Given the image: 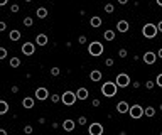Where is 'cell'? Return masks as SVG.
<instances>
[{
	"label": "cell",
	"instance_id": "1",
	"mask_svg": "<svg viewBox=\"0 0 162 135\" xmlns=\"http://www.w3.org/2000/svg\"><path fill=\"white\" fill-rule=\"evenodd\" d=\"M157 25L155 24H145L144 27H142V34H144V37H147V39H154L155 36H157Z\"/></svg>",
	"mask_w": 162,
	"mask_h": 135
},
{
	"label": "cell",
	"instance_id": "2",
	"mask_svg": "<svg viewBox=\"0 0 162 135\" xmlns=\"http://www.w3.org/2000/svg\"><path fill=\"white\" fill-rule=\"evenodd\" d=\"M117 90H118V86H117L115 83H111V81H108V83H105V84L101 86V93L107 98L115 96V95H117Z\"/></svg>",
	"mask_w": 162,
	"mask_h": 135
},
{
	"label": "cell",
	"instance_id": "3",
	"mask_svg": "<svg viewBox=\"0 0 162 135\" xmlns=\"http://www.w3.org/2000/svg\"><path fill=\"white\" fill-rule=\"evenodd\" d=\"M76 100H78V98H76V93H74V91H69V90H68V91H64V93L61 95V101H63L66 106L74 105V103H76Z\"/></svg>",
	"mask_w": 162,
	"mask_h": 135
},
{
	"label": "cell",
	"instance_id": "4",
	"mask_svg": "<svg viewBox=\"0 0 162 135\" xmlns=\"http://www.w3.org/2000/svg\"><path fill=\"white\" fill-rule=\"evenodd\" d=\"M103 51H105V47H103V44L101 42H91L90 46H88V53H90L91 56H101L103 54Z\"/></svg>",
	"mask_w": 162,
	"mask_h": 135
},
{
	"label": "cell",
	"instance_id": "5",
	"mask_svg": "<svg viewBox=\"0 0 162 135\" xmlns=\"http://www.w3.org/2000/svg\"><path fill=\"white\" fill-rule=\"evenodd\" d=\"M115 84L118 86V88H127V86H130V76L125 74V73H120L117 79H115Z\"/></svg>",
	"mask_w": 162,
	"mask_h": 135
},
{
	"label": "cell",
	"instance_id": "6",
	"mask_svg": "<svg viewBox=\"0 0 162 135\" xmlns=\"http://www.w3.org/2000/svg\"><path fill=\"white\" fill-rule=\"evenodd\" d=\"M128 113H130L132 118H140V116H144V108L140 105H132L128 108Z\"/></svg>",
	"mask_w": 162,
	"mask_h": 135
},
{
	"label": "cell",
	"instance_id": "7",
	"mask_svg": "<svg viewBox=\"0 0 162 135\" xmlns=\"http://www.w3.org/2000/svg\"><path fill=\"white\" fill-rule=\"evenodd\" d=\"M103 125L101 123H98V122H95V123H91L90 128H88V132H90V135H103Z\"/></svg>",
	"mask_w": 162,
	"mask_h": 135
},
{
	"label": "cell",
	"instance_id": "8",
	"mask_svg": "<svg viewBox=\"0 0 162 135\" xmlns=\"http://www.w3.org/2000/svg\"><path fill=\"white\" fill-rule=\"evenodd\" d=\"M22 53H24L25 56H32V54L36 53V46H34L32 42H25V44H22Z\"/></svg>",
	"mask_w": 162,
	"mask_h": 135
},
{
	"label": "cell",
	"instance_id": "9",
	"mask_svg": "<svg viewBox=\"0 0 162 135\" xmlns=\"http://www.w3.org/2000/svg\"><path fill=\"white\" fill-rule=\"evenodd\" d=\"M36 98L37 100H41V101L47 100V98H49V91H47V88H37L36 90Z\"/></svg>",
	"mask_w": 162,
	"mask_h": 135
},
{
	"label": "cell",
	"instance_id": "10",
	"mask_svg": "<svg viewBox=\"0 0 162 135\" xmlns=\"http://www.w3.org/2000/svg\"><path fill=\"white\" fill-rule=\"evenodd\" d=\"M142 59H144L145 64H154V63H155V59H157V54H155V53H152V51H147Z\"/></svg>",
	"mask_w": 162,
	"mask_h": 135
},
{
	"label": "cell",
	"instance_id": "11",
	"mask_svg": "<svg viewBox=\"0 0 162 135\" xmlns=\"http://www.w3.org/2000/svg\"><path fill=\"white\" fill-rule=\"evenodd\" d=\"M74 93H76V98H78V100H88V96H90V91H88L86 88H78Z\"/></svg>",
	"mask_w": 162,
	"mask_h": 135
},
{
	"label": "cell",
	"instance_id": "12",
	"mask_svg": "<svg viewBox=\"0 0 162 135\" xmlns=\"http://www.w3.org/2000/svg\"><path fill=\"white\" fill-rule=\"evenodd\" d=\"M117 29H118V32H128L130 24H128L127 20H118V22H117Z\"/></svg>",
	"mask_w": 162,
	"mask_h": 135
},
{
	"label": "cell",
	"instance_id": "13",
	"mask_svg": "<svg viewBox=\"0 0 162 135\" xmlns=\"http://www.w3.org/2000/svg\"><path fill=\"white\" fill-rule=\"evenodd\" d=\"M128 108H130V106H128L127 101H118V103H117V112H118V113H127Z\"/></svg>",
	"mask_w": 162,
	"mask_h": 135
},
{
	"label": "cell",
	"instance_id": "14",
	"mask_svg": "<svg viewBox=\"0 0 162 135\" xmlns=\"http://www.w3.org/2000/svg\"><path fill=\"white\" fill-rule=\"evenodd\" d=\"M63 128H64L66 132H73V130H74V122H73L71 118L64 120V122H63Z\"/></svg>",
	"mask_w": 162,
	"mask_h": 135
},
{
	"label": "cell",
	"instance_id": "15",
	"mask_svg": "<svg viewBox=\"0 0 162 135\" xmlns=\"http://www.w3.org/2000/svg\"><path fill=\"white\" fill-rule=\"evenodd\" d=\"M36 42L39 44V46H46V44L49 42V39H47L46 34H37L36 36Z\"/></svg>",
	"mask_w": 162,
	"mask_h": 135
},
{
	"label": "cell",
	"instance_id": "16",
	"mask_svg": "<svg viewBox=\"0 0 162 135\" xmlns=\"http://www.w3.org/2000/svg\"><path fill=\"white\" fill-rule=\"evenodd\" d=\"M22 106H24V108H27V110H31V108H34V100H32V98H24V100H22Z\"/></svg>",
	"mask_w": 162,
	"mask_h": 135
},
{
	"label": "cell",
	"instance_id": "17",
	"mask_svg": "<svg viewBox=\"0 0 162 135\" xmlns=\"http://www.w3.org/2000/svg\"><path fill=\"white\" fill-rule=\"evenodd\" d=\"M101 78H103L101 71H96V69H95V71H91V73H90V79H91V81H100Z\"/></svg>",
	"mask_w": 162,
	"mask_h": 135
},
{
	"label": "cell",
	"instance_id": "18",
	"mask_svg": "<svg viewBox=\"0 0 162 135\" xmlns=\"http://www.w3.org/2000/svg\"><path fill=\"white\" fill-rule=\"evenodd\" d=\"M36 15L39 17V19H46L47 17V9H44V7H39L36 10Z\"/></svg>",
	"mask_w": 162,
	"mask_h": 135
},
{
	"label": "cell",
	"instance_id": "19",
	"mask_svg": "<svg viewBox=\"0 0 162 135\" xmlns=\"http://www.w3.org/2000/svg\"><path fill=\"white\" fill-rule=\"evenodd\" d=\"M101 24H103L101 17H91V19H90V25H91V27H100Z\"/></svg>",
	"mask_w": 162,
	"mask_h": 135
},
{
	"label": "cell",
	"instance_id": "20",
	"mask_svg": "<svg viewBox=\"0 0 162 135\" xmlns=\"http://www.w3.org/2000/svg\"><path fill=\"white\" fill-rule=\"evenodd\" d=\"M5 113H9V103L0 100V115H5Z\"/></svg>",
	"mask_w": 162,
	"mask_h": 135
},
{
	"label": "cell",
	"instance_id": "21",
	"mask_svg": "<svg viewBox=\"0 0 162 135\" xmlns=\"http://www.w3.org/2000/svg\"><path fill=\"white\" fill-rule=\"evenodd\" d=\"M9 37H10V41H19V39L22 37V34H20V31H10L9 32Z\"/></svg>",
	"mask_w": 162,
	"mask_h": 135
},
{
	"label": "cell",
	"instance_id": "22",
	"mask_svg": "<svg viewBox=\"0 0 162 135\" xmlns=\"http://www.w3.org/2000/svg\"><path fill=\"white\" fill-rule=\"evenodd\" d=\"M144 115L145 116H155V108H152V106L144 108Z\"/></svg>",
	"mask_w": 162,
	"mask_h": 135
},
{
	"label": "cell",
	"instance_id": "23",
	"mask_svg": "<svg viewBox=\"0 0 162 135\" xmlns=\"http://www.w3.org/2000/svg\"><path fill=\"white\" fill-rule=\"evenodd\" d=\"M103 37L107 39V41H113V39H115V32H113V31H105V32H103Z\"/></svg>",
	"mask_w": 162,
	"mask_h": 135
},
{
	"label": "cell",
	"instance_id": "24",
	"mask_svg": "<svg viewBox=\"0 0 162 135\" xmlns=\"http://www.w3.org/2000/svg\"><path fill=\"white\" fill-rule=\"evenodd\" d=\"M9 63H10V66H12V68H19V66H20V59H19V58H12Z\"/></svg>",
	"mask_w": 162,
	"mask_h": 135
},
{
	"label": "cell",
	"instance_id": "25",
	"mask_svg": "<svg viewBox=\"0 0 162 135\" xmlns=\"http://www.w3.org/2000/svg\"><path fill=\"white\" fill-rule=\"evenodd\" d=\"M22 22H24V25H25V27H31V25L34 24L32 17H24V20H22Z\"/></svg>",
	"mask_w": 162,
	"mask_h": 135
},
{
	"label": "cell",
	"instance_id": "26",
	"mask_svg": "<svg viewBox=\"0 0 162 135\" xmlns=\"http://www.w3.org/2000/svg\"><path fill=\"white\" fill-rule=\"evenodd\" d=\"M103 9H105V12H108V14H111V12H115V7H113L111 3H107V5H105Z\"/></svg>",
	"mask_w": 162,
	"mask_h": 135
},
{
	"label": "cell",
	"instance_id": "27",
	"mask_svg": "<svg viewBox=\"0 0 162 135\" xmlns=\"http://www.w3.org/2000/svg\"><path fill=\"white\" fill-rule=\"evenodd\" d=\"M32 132H34V128H32L31 125H25V127H24V134L25 135H31Z\"/></svg>",
	"mask_w": 162,
	"mask_h": 135
},
{
	"label": "cell",
	"instance_id": "28",
	"mask_svg": "<svg viewBox=\"0 0 162 135\" xmlns=\"http://www.w3.org/2000/svg\"><path fill=\"white\" fill-rule=\"evenodd\" d=\"M59 74H61L59 68H51V76H59Z\"/></svg>",
	"mask_w": 162,
	"mask_h": 135
},
{
	"label": "cell",
	"instance_id": "29",
	"mask_svg": "<svg viewBox=\"0 0 162 135\" xmlns=\"http://www.w3.org/2000/svg\"><path fill=\"white\" fill-rule=\"evenodd\" d=\"M5 58H7V49L0 47V59H5Z\"/></svg>",
	"mask_w": 162,
	"mask_h": 135
},
{
	"label": "cell",
	"instance_id": "30",
	"mask_svg": "<svg viewBox=\"0 0 162 135\" xmlns=\"http://www.w3.org/2000/svg\"><path fill=\"white\" fill-rule=\"evenodd\" d=\"M19 10H20V7H19L17 3H14V5H10V12H12V14H15V12H19Z\"/></svg>",
	"mask_w": 162,
	"mask_h": 135
},
{
	"label": "cell",
	"instance_id": "31",
	"mask_svg": "<svg viewBox=\"0 0 162 135\" xmlns=\"http://www.w3.org/2000/svg\"><path fill=\"white\" fill-rule=\"evenodd\" d=\"M155 84L162 88V73H161V74H157V78H155Z\"/></svg>",
	"mask_w": 162,
	"mask_h": 135
},
{
	"label": "cell",
	"instance_id": "32",
	"mask_svg": "<svg viewBox=\"0 0 162 135\" xmlns=\"http://www.w3.org/2000/svg\"><path fill=\"white\" fill-rule=\"evenodd\" d=\"M118 56H120V58H127V56H128L127 49H120V51H118Z\"/></svg>",
	"mask_w": 162,
	"mask_h": 135
},
{
	"label": "cell",
	"instance_id": "33",
	"mask_svg": "<svg viewBox=\"0 0 162 135\" xmlns=\"http://www.w3.org/2000/svg\"><path fill=\"white\" fill-rule=\"evenodd\" d=\"M49 100H51L53 103H57V101L61 100V96H59V95H53V96H49Z\"/></svg>",
	"mask_w": 162,
	"mask_h": 135
},
{
	"label": "cell",
	"instance_id": "34",
	"mask_svg": "<svg viewBox=\"0 0 162 135\" xmlns=\"http://www.w3.org/2000/svg\"><path fill=\"white\" fill-rule=\"evenodd\" d=\"M154 84H155L154 81H147V83H145V88H147V90H152V88H154Z\"/></svg>",
	"mask_w": 162,
	"mask_h": 135
},
{
	"label": "cell",
	"instance_id": "35",
	"mask_svg": "<svg viewBox=\"0 0 162 135\" xmlns=\"http://www.w3.org/2000/svg\"><path fill=\"white\" fill-rule=\"evenodd\" d=\"M78 123H79V125H85V123H86V116H79V118H78Z\"/></svg>",
	"mask_w": 162,
	"mask_h": 135
},
{
	"label": "cell",
	"instance_id": "36",
	"mask_svg": "<svg viewBox=\"0 0 162 135\" xmlns=\"http://www.w3.org/2000/svg\"><path fill=\"white\" fill-rule=\"evenodd\" d=\"M5 29H7V24H5L3 20H0V32H3Z\"/></svg>",
	"mask_w": 162,
	"mask_h": 135
},
{
	"label": "cell",
	"instance_id": "37",
	"mask_svg": "<svg viewBox=\"0 0 162 135\" xmlns=\"http://www.w3.org/2000/svg\"><path fill=\"white\" fill-rule=\"evenodd\" d=\"M78 42H79V44H85V42H86V36H79Z\"/></svg>",
	"mask_w": 162,
	"mask_h": 135
},
{
	"label": "cell",
	"instance_id": "38",
	"mask_svg": "<svg viewBox=\"0 0 162 135\" xmlns=\"http://www.w3.org/2000/svg\"><path fill=\"white\" fill-rule=\"evenodd\" d=\"M113 63H115V61H113L111 58H108L107 61H105V64H107V66H113Z\"/></svg>",
	"mask_w": 162,
	"mask_h": 135
},
{
	"label": "cell",
	"instance_id": "39",
	"mask_svg": "<svg viewBox=\"0 0 162 135\" xmlns=\"http://www.w3.org/2000/svg\"><path fill=\"white\" fill-rule=\"evenodd\" d=\"M91 105H93V106H100L101 103H100V100H93V101H91Z\"/></svg>",
	"mask_w": 162,
	"mask_h": 135
},
{
	"label": "cell",
	"instance_id": "40",
	"mask_svg": "<svg viewBox=\"0 0 162 135\" xmlns=\"http://www.w3.org/2000/svg\"><path fill=\"white\" fill-rule=\"evenodd\" d=\"M130 84H132L133 88H140V83H139V81H133V83H130Z\"/></svg>",
	"mask_w": 162,
	"mask_h": 135
},
{
	"label": "cell",
	"instance_id": "41",
	"mask_svg": "<svg viewBox=\"0 0 162 135\" xmlns=\"http://www.w3.org/2000/svg\"><path fill=\"white\" fill-rule=\"evenodd\" d=\"M10 91H12V93H19V86H12Z\"/></svg>",
	"mask_w": 162,
	"mask_h": 135
},
{
	"label": "cell",
	"instance_id": "42",
	"mask_svg": "<svg viewBox=\"0 0 162 135\" xmlns=\"http://www.w3.org/2000/svg\"><path fill=\"white\" fill-rule=\"evenodd\" d=\"M155 25H157V31L162 32V20H159V24H155Z\"/></svg>",
	"mask_w": 162,
	"mask_h": 135
},
{
	"label": "cell",
	"instance_id": "43",
	"mask_svg": "<svg viewBox=\"0 0 162 135\" xmlns=\"http://www.w3.org/2000/svg\"><path fill=\"white\" fill-rule=\"evenodd\" d=\"M118 3H120V5H127V3H128V0H118Z\"/></svg>",
	"mask_w": 162,
	"mask_h": 135
},
{
	"label": "cell",
	"instance_id": "44",
	"mask_svg": "<svg viewBox=\"0 0 162 135\" xmlns=\"http://www.w3.org/2000/svg\"><path fill=\"white\" fill-rule=\"evenodd\" d=\"M7 2H9V0H0V7H3V5H7Z\"/></svg>",
	"mask_w": 162,
	"mask_h": 135
},
{
	"label": "cell",
	"instance_id": "45",
	"mask_svg": "<svg viewBox=\"0 0 162 135\" xmlns=\"http://www.w3.org/2000/svg\"><path fill=\"white\" fill-rule=\"evenodd\" d=\"M157 56H159V58L162 59V47H161V49H159V51H157Z\"/></svg>",
	"mask_w": 162,
	"mask_h": 135
},
{
	"label": "cell",
	"instance_id": "46",
	"mask_svg": "<svg viewBox=\"0 0 162 135\" xmlns=\"http://www.w3.org/2000/svg\"><path fill=\"white\" fill-rule=\"evenodd\" d=\"M0 135H7V130H3V128H0Z\"/></svg>",
	"mask_w": 162,
	"mask_h": 135
},
{
	"label": "cell",
	"instance_id": "47",
	"mask_svg": "<svg viewBox=\"0 0 162 135\" xmlns=\"http://www.w3.org/2000/svg\"><path fill=\"white\" fill-rule=\"evenodd\" d=\"M155 2H157V5H161L162 7V0H155Z\"/></svg>",
	"mask_w": 162,
	"mask_h": 135
},
{
	"label": "cell",
	"instance_id": "48",
	"mask_svg": "<svg viewBox=\"0 0 162 135\" xmlns=\"http://www.w3.org/2000/svg\"><path fill=\"white\" fill-rule=\"evenodd\" d=\"M159 108H161V112H162V103H161V106H159Z\"/></svg>",
	"mask_w": 162,
	"mask_h": 135
},
{
	"label": "cell",
	"instance_id": "49",
	"mask_svg": "<svg viewBox=\"0 0 162 135\" xmlns=\"http://www.w3.org/2000/svg\"><path fill=\"white\" fill-rule=\"evenodd\" d=\"M25 2H32V0H25Z\"/></svg>",
	"mask_w": 162,
	"mask_h": 135
}]
</instances>
